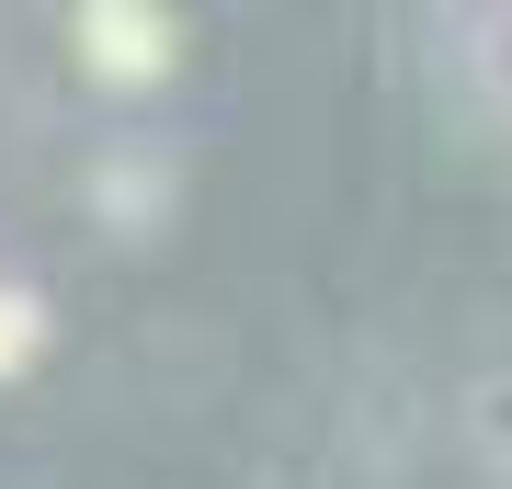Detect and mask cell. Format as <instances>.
Segmentation results:
<instances>
[{
  "label": "cell",
  "instance_id": "cell-1",
  "mask_svg": "<svg viewBox=\"0 0 512 489\" xmlns=\"http://www.w3.org/2000/svg\"><path fill=\"white\" fill-rule=\"evenodd\" d=\"M69 46H80V69H92L103 91H148V80H171V57H183V23L148 12V0H103V12L69 23Z\"/></svg>",
  "mask_w": 512,
  "mask_h": 489
},
{
  "label": "cell",
  "instance_id": "cell-2",
  "mask_svg": "<svg viewBox=\"0 0 512 489\" xmlns=\"http://www.w3.org/2000/svg\"><path fill=\"white\" fill-rule=\"evenodd\" d=\"M160 205H171V160H160V148H114V160L92 171V217H114V228H160Z\"/></svg>",
  "mask_w": 512,
  "mask_h": 489
},
{
  "label": "cell",
  "instance_id": "cell-3",
  "mask_svg": "<svg viewBox=\"0 0 512 489\" xmlns=\"http://www.w3.org/2000/svg\"><path fill=\"white\" fill-rule=\"evenodd\" d=\"M35 353H46V308L23 285H0V376H23Z\"/></svg>",
  "mask_w": 512,
  "mask_h": 489
}]
</instances>
